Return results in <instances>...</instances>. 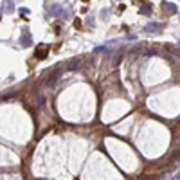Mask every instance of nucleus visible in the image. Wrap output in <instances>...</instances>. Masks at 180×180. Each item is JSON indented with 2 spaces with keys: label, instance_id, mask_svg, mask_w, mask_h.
<instances>
[{
  "label": "nucleus",
  "instance_id": "20e7f679",
  "mask_svg": "<svg viewBox=\"0 0 180 180\" xmlns=\"http://www.w3.org/2000/svg\"><path fill=\"white\" fill-rule=\"evenodd\" d=\"M49 9H51V13L56 15V16H67V9H63V7H60V6H49Z\"/></svg>",
  "mask_w": 180,
  "mask_h": 180
},
{
  "label": "nucleus",
  "instance_id": "423d86ee",
  "mask_svg": "<svg viewBox=\"0 0 180 180\" xmlns=\"http://www.w3.org/2000/svg\"><path fill=\"white\" fill-rule=\"evenodd\" d=\"M160 31H162V25L160 24H148L146 25V33L155 34V33H160Z\"/></svg>",
  "mask_w": 180,
  "mask_h": 180
},
{
  "label": "nucleus",
  "instance_id": "f03ea898",
  "mask_svg": "<svg viewBox=\"0 0 180 180\" xmlns=\"http://www.w3.org/2000/svg\"><path fill=\"white\" fill-rule=\"evenodd\" d=\"M160 7L168 13V15H175L176 11H178V7H176V4H171V2H162L160 4Z\"/></svg>",
  "mask_w": 180,
  "mask_h": 180
},
{
  "label": "nucleus",
  "instance_id": "0eeeda50",
  "mask_svg": "<svg viewBox=\"0 0 180 180\" xmlns=\"http://www.w3.org/2000/svg\"><path fill=\"white\" fill-rule=\"evenodd\" d=\"M78 67H79L78 60H72V63H69V65H67V69H69V70H74V69H78Z\"/></svg>",
  "mask_w": 180,
  "mask_h": 180
},
{
  "label": "nucleus",
  "instance_id": "39448f33",
  "mask_svg": "<svg viewBox=\"0 0 180 180\" xmlns=\"http://www.w3.org/2000/svg\"><path fill=\"white\" fill-rule=\"evenodd\" d=\"M15 11V6H13V2L11 0H4V4H2V13H6V15H11Z\"/></svg>",
  "mask_w": 180,
  "mask_h": 180
},
{
  "label": "nucleus",
  "instance_id": "1a4fd4ad",
  "mask_svg": "<svg viewBox=\"0 0 180 180\" xmlns=\"http://www.w3.org/2000/svg\"><path fill=\"white\" fill-rule=\"evenodd\" d=\"M101 16H103V20H106V18L110 16V9H103V11H101Z\"/></svg>",
  "mask_w": 180,
  "mask_h": 180
},
{
  "label": "nucleus",
  "instance_id": "9d476101",
  "mask_svg": "<svg viewBox=\"0 0 180 180\" xmlns=\"http://www.w3.org/2000/svg\"><path fill=\"white\" fill-rule=\"evenodd\" d=\"M83 2H86V0H83Z\"/></svg>",
  "mask_w": 180,
  "mask_h": 180
},
{
  "label": "nucleus",
  "instance_id": "6e6552de",
  "mask_svg": "<svg viewBox=\"0 0 180 180\" xmlns=\"http://www.w3.org/2000/svg\"><path fill=\"white\" fill-rule=\"evenodd\" d=\"M141 13H142V15H150V13H151V6H150V4H148V6H142V7H141Z\"/></svg>",
  "mask_w": 180,
  "mask_h": 180
},
{
  "label": "nucleus",
  "instance_id": "f257e3e1",
  "mask_svg": "<svg viewBox=\"0 0 180 180\" xmlns=\"http://www.w3.org/2000/svg\"><path fill=\"white\" fill-rule=\"evenodd\" d=\"M47 54H49V45H38L36 47V51H34V56L38 58V60H43V58H47Z\"/></svg>",
  "mask_w": 180,
  "mask_h": 180
},
{
  "label": "nucleus",
  "instance_id": "7ed1b4c3",
  "mask_svg": "<svg viewBox=\"0 0 180 180\" xmlns=\"http://www.w3.org/2000/svg\"><path fill=\"white\" fill-rule=\"evenodd\" d=\"M20 45H22V47H31V36H29L27 31L22 33V36H20Z\"/></svg>",
  "mask_w": 180,
  "mask_h": 180
}]
</instances>
